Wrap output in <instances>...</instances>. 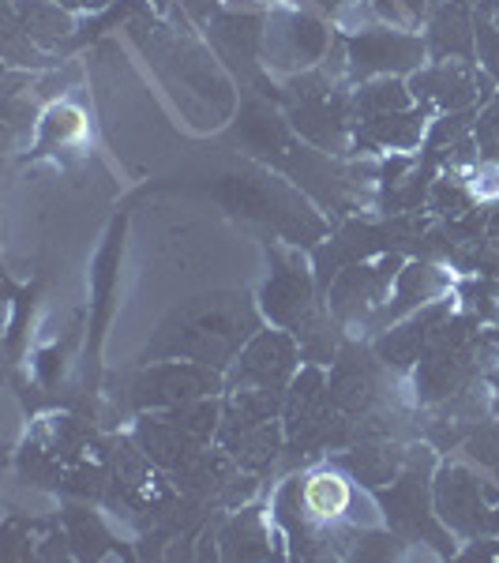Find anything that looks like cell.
<instances>
[{"instance_id": "1", "label": "cell", "mask_w": 499, "mask_h": 563, "mask_svg": "<svg viewBox=\"0 0 499 563\" xmlns=\"http://www.w3.org/2000/svg\"><path fill=\"white\" fill-rule=\"evenodd\" d=\"M259 331V320L252 312L248 297L237 294H214L196 297L185 308H177L162 323L158 339L151 342L147 361H199L211 368H230L248 346V339Z\"/></svg>"}, {"instance_id": "2", "label": "cell", "mask_w": 499, "mask_h": 563, "mask_svg": "<svg viewBox=\"0 0 499 563\" xmlns=\"http://www.w3.org/2000/svg\"><path fill=\"white\" fill-rule=\"evenodd\" d=\"M218 424H222V406L214 398H199V402L174 406V410L143 413L135 421V440L177 481L211 448V440H218Z\"/></svg>"}, {"instance_id": "3", "label": "cell", "mask_w": 499, "mask_h": 563, "mask_svg": "<svg viewBox=\"0 0 499 563\" xmlns=\"http://www.w3.org/2000/svg\"><path fill=\"white\" fill-rule=\"evenodd\" d=\"M432 504H435V519L447 526V530H455L469 541L492 538V515L499 504V488H492L488 481H477L466 466H458V462H447V466L435 474Z\"/></svg>"}, {"instance_id": "4", "label": "cell", "mask_w": 499, "mask_h": 563, "mask_svg": "<svg viewBox=\"0 0 499 563\" xmlns=\"http://www.w3.org/2000/svg\"><path fill=\"white\" fill-rule=\"evenodd\" d=\"M429 474H432V455L424 448H413L410 455H406V466L395 485L379 488V507H384L387 522H391L398 533H406V538H424L440 552H451L440 522L432 519L435 504H429Z\"/></svg>"}, {"instance_id": "5", "label": "cell", "mask_w": 499, "mask_h": 563, "mask_svg": "<svg viewBox=\"0 0 499 563\" xmlns=\"http://www.w3.org/2000/svg\"><path fill=\"white\" fill-rule=\"evenodd\" d=\"M225 390L222 368L199 365V361H151L140 376L132 379V406L135 410H174V406L214 398Z\"/></svg>"}, {"instance_id": "6", "label": "cell", "mask_w": 499, "mask_h": 563, "mask_svg": "<svg viewBox=\"0 0 499 563\" xmlns=\"http://www.w3.org/2000/svg\"><path fill=\"white\" fill-rule=\"evenodd\" d=\"M429 45L410 31H391V26H372L346 38V76L353 84H368L379 76H406V71L424 68Z\"/></svg>"}, {"instance_id": "7", "label": "cell", "mask_w": 499, "mask_h": 563, "mask_svg": "<svg viewBox=\"0 0 499 563\" xmlns=\"http://www.w3.org/2000/svg\"><path fill=\"white\" fill-rule=\"evenodd\" d=\"M331 31L312 12H270L263 31V60L275 71H308L326 60Z\"/></svg>"}, {"instance_id": "8", "label": "cell", "mask_w": 499, "mask_h": 563, "mask_svg": "<svg viewBox=\"0 0 499 563\" xmlns=\"http://www.w3.org/2000/svg\"><path fill=\"white\" fill-rule=\"evenodd\" d=\"M496 79L477 71L474 60H435L429 68H417L410 76V90L417 106H435L443 113H458L474 102L492 98Z\"/></svg>"}, {"instance_id": "9", "label": "cell", "mask_w": 499, "mask_h": 563, "mask_svg": "<svg viewBox=\"0 0 499 563\" xmlns=\"http://www.w3.org/2000/svg\"><path fill=\"white\" fill-rule=\"evenodd\" d=\"M297 376V339L286 331H256L241 357L233 361L230 387H275L286 390Z\"/></svg>"}, {"instance_id": "10", "label": "cell", "mask_w": 499, "mask_h": 563, "mask_svg": "<svg viewBox=\"0 0 499 563\" xmlns=\"http://www.w3.org/2000/svg\"><path fill=\"white\" fill-rule=\"evenodd\" d=\"M263 312L289 334H301L320 316L312 308V275L297 256L275 252V271L263 286Z\"/></svg>"}, {"instance_id": "11", "label": "cell", "mask_w": 499, "mask_h": 563, "mask_svg": "<svg viewBox=\"0 0 499 563\" xmlns=\"http://www.w3.org/2000/svg\"><path fill=\"white\" fill-rule=\"evenodd\" d=\"M376 361H368L365 353H357V350L339 353L334 372H331V384H326V398H331V406L339 417H368V413L387 410L384 379H379Z\"/></svg>"}, {"instance_id": "12", "label": "cell", "mask_w": 499, "mask_h": 563, "mask_svg": "<svg viewBox=\"0 0 499 563\" xmlns=\"http://www.w3.org/2000/svg\"><path fill=\"white\" fill-rule=\"evenodd\" d=\"M398 267H402V260H379V263L346 267L331 286V312L339 316V320H361V316H368L372 308H379V297L387 294Z\"/></svg>"}, {"instance_id": "13", "label": "cell", "mask_w": 499, "mask_h": 563, "mask_svg": "<svg viewBox=\"0 0 499 563\" xmlns=\"http://www.w3.org/2000/svg\"><path fill=\"white\" fill-rule=\"evenodd\" d=\"M451 320V305L440 301V305H429L424 312H417L413 320L391 327L384 339L376 342V357L384 368H395V372H406L413 368L417 361L424 357V350L432 346V339L440 334V327Z\"/></svg>"}, {"instance_id": "14", "label": "cell", "mask_w": 499, "mask_h": 563, "mask_svg": "<svg viewBox=\"0 0 499 563\" xmlns=\"http://www.w3.org/2000/svg\"><path fill=\"white\" fill-rule=\"evenodd\" d=\"M424 45H429L435 60H474L477 31L469 8L462 0H440V4H432Z\"/></svg>"}, {"instance_id": "15", "label": "cell", "mask_w": 499, "mask_h": 563, "mask_svg": "<svg viewBox=\"0 0 499 563\" xmlns=\"http://www.w3.org/2000/svg\"><path fill=\"white\" fill-rule=\"evenodd\" d=\"M406 455L410 451H402L391 440H365V443H353L342 455H334L331 466H339L342 474H350V481H357L365 488H387L402 474Z\"/></svg>"}, {"instance_id": "16", "label": "cell", "mask_w": 499, "mask_h": 563, "mask_svg": "<svg viewBox=\"0 0 499 563\" xmlns=\"http://www.w3.org/2000/svg\"><path fill=\"white\" fill-rule=\"evenodd\" d=\"M8 4L20 15L31 42L45 53L68 49L71 38H76V34H71L76 31V20H71V12L65 4H57V0H8Z\"/></svg>"}, {"instance_id": "17", "label": "cell", "mask_w": 499, "mask_h": 563, "mask_svg": "<svg viewBox=\"0 0 499 563\" xmlns=\"http://www.w3.org/2000/svg\"><path fill=\"white\" fill-rule=\"evenodd\" d=\"M424 121H429V106H410L398 113H379L357 124V135L368 147H391V151H413L424 135Z\"/></svg>"}, {"instance_id": "18", "label": "cell", "mask_w": 499, "mask_h": 563, "mask_svg": "<svg viewBox=\"0 0 499 563\" xmlns=\"http://www.w3.org/2000/svg\"><path fill=\"white\" fill-rule=\"evenodd\" d=\"M225 560H267L270 556V530L263 522L259 507H241L233 519L222 522L218 530Z\"/></svg>"}, {"instance_id": "19", "label": "cell", "mask_w": 499, "mask_h": 563, "mask_svg": "<svg viewBox=\"0 0 499 563\" xmlns=\"http://www.w3.org/2000/svg\"><path fill=\"white\" fill-rule=\"evenodd\" d=\"M410 106H413V90L398 76L368 79V84H361L357 95L350 98L353 121H368V117H379V113H398V109H410Z\"/></svg>"}, {"instance_id": "20", "label": "cell", "mask_w": 499, "mask_h": 563, "mask_svg": "<svg viewBox=\"0 0 499 563\" xmlns=\"http://www.w3.org/2000/svg\"><path fill=\"white\" fill-rule=\"evenodd\" d=\"M443 289V275L432 267H421V263H413V267L398 271V294H395V308L387 305L384 308V320H398V316L406 312V308L429 301Z\"/></svg>"}, {"instance_id": "21", "label": "cell", "mask_w": 499, "mask_h": 563, "mask_svg": "<svg viewBox=\"0 0 499 563\" xmlns=\"http://www.w3.org/2000/svg\"><path fill=\"white\" fill-rule=\"evenodd\" d=\"M68 541L76 544V556L98 560V556H106V549L113 538H109L106 526L98 522V515L84 511V507H71L68 511Z\"/></svg>"}, {"instance_id": "22", "label": "cell", "mask_w": 499, "mask_h": 563, "mask_svg": "<svg viewBox=\"0 0 499 563\" xmlns=\"http://www.w3.org/2000/svg\"><path fill=\"white\" fill-rule=\"evenodd\" d=\"M4 60H8V68H31V65H49V53L38 49V45L31 42V34L23 31V23H20V15L12 12V4H8V12H4Z\"/></svg>"}, {"instance_id": "23", "label": "cell", "mask_w": 499, "mask_h": 563, "mask_svg": "<svg viewBox=\"0 0 499 563\" xmlns=\"http://www.w3.org/2000/svg\"><path fill=\"white\" fill-rule=\"evenodd\" d=\"M462 451H466L474 462H480L488 474L499 477V429L496 424L477 421L474 429L466 432V440H462Z\"/></svg>"}, {"instance_id": "24", "label": "cell", "mask_w": 499, "mask_h": 563, "mask_svg": "<svg viewBox=\"0 0 499 563\" xmlns=\"http://www.w3.org/2000/svg\"><path fill=\"white\" fill-rule=\"evenodd\" d=\"M474 31H477V57H480V68L499 84V26L492 23V15H485L477 8L474 15Z\"/></svg>"}, {"instance_id": "25", "label": "cell", "mask_w": 499, "mask_h": 563, "mask_svg": "<svg viewBox=\"0 0 499 563\" xmlns=\"http://www.w3.org/2000/svg\"><path fill=\"white\" fill-rule=\"evenodd\" d=\"M79 129H84V121H79V113L71 106H57L45 113L42 121V147H53V143H65L71 140Z\"/></svg>"}, {"instance_id": "26", "label": "cell", "mask_w": 499, "mask_h": 563, "mask_svg": "<svg viewBox=\"0 0 499 563\" xmlns=\"http://www.w3.org/2000/svg\"><path fill=\"white\" fill-rule=\"evenodd\" d=\"M469 196L466 188L458 185V180H451V177H443V180H435V192H432V211H440V214H462V211H469Z\"/></svg>"}, {"instance_id": "27", "label": "cell", "mask_w": 499, "mask_h": 563, "mask_svg": "<svg viewBox=\"0 0 499 563\" xmlns=\"http://www.w3.org/2000/svg\"><path fill=\"white\" fill-rule=\"evenodd\" d=\"M180 8H185V15L196 26H211L214 15L222 12V8H218V0H180Z\"/></svg>"}, {"instance_id": "28", "label": "cell", "mask_w": 499, "mask_h": 563, "mask_svg": "<svg viewBox=\"0 0 499 563\" xmlns=\"http://www.w3.org/2000/svg\"><path fill=\"white\" fill-rule=\"evenodd\" d=\"M57 4H65L68 12H102L113 0H57Z\"/></svg>"}]
</instances>
